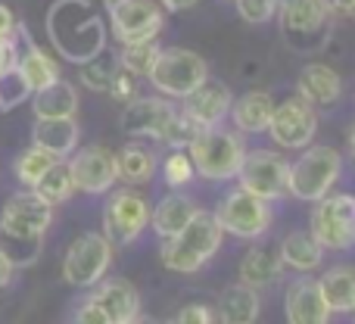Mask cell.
Here are the masks:
<instances>
[{
  "instance_id": "6da1fadb",
  "label": "cell",
  "mask_w": 355,
  "mask_h": 324,
  "mask_svg": "<svg viewBox=\"0 0 355 324\" xmlns=\"http://www.w3.org/2000/svg\"><path fill=\"white\" fill-rule=\"evenodd\" d=\"M47 35L56 53L75 66L106 50V25L87 0H53L47 10Z\"/></svg>"
},
{
  "instance_id": "7a4b0ae2",
  "label": "cell",
  "mask_w": 355,
  "mask_h": 324,
  "mask_svg": "<svg viewBox=\"0 0 355 324\" xmlns=\"http://www.w3.org/2000/svg\"><path fill=\"white\" fill-rule=\"evenodd\" d=\"M50 225H53V206L35 190H19L3 203L0 246L12 259V265H31L41 256V240Z\"/></svg>"
},
{
  "instance_id": "3957f363",
  "label": "cell",
  "mask_w": 355,
  "mask_h": 324,
  "mask_svg": "<svg viewBox=\"0 0 355 324\" xmlns=\"http://www.w3.org/2000/svg\"><path fill=\"white\" fill-rule=\"evenodd\" d=\"M221 240H225V231H221L215 212L196 209L193 219L175 237L162 240V265L178 275H193L221 250Z\"/></svg>"
},
{
  "instance_id": "277c9868",
  "label": "cell",
  "mask_w": 355,
  "mask_h": 324,
  "mask_svg": "<svg viewBox=\"0 0 355 324\" xmlns=\"http://www.w3.org/2000/svg\"><path fill=\"white\" fill-rule=\"evenodd\" d=\"M78 324H135L141 321V293L128 278H100L75 306Z\"/></svg>"
},
{
  "instance_id": "5b68a950",
  "label": "cell",
  "mask_w": 355,
  "mask_h": 324,
  "mask_svg": "<svg viewBox=\"0 0 355 324\" xmlns=\"http://www.w3.org/2000/svg\"><path fill=\"white\" fill-rule=\"evenodd\" d=\"M187 153L200 178H206V181H231L237 175L240 162H243L246 147L240 131H225L215 125V128H202L190 141Z\"/></svg>"
},
{
  "instance_id": "8992f818",
  "label": "cell",
  "mask_w": 355,
  "mask_h": 324,
  "mask_svg": "<svg viewBox=\"0 0 355 324\" xmlns=\"http://www.w3.org/2000/svg\"><path fill=\"white\" fill-rule=\"evenodd\" d=\"M343 160L334 147L324 144H309L302 147V153L290 162V184L287 190L302 203H315L324 194H331L334 184L340 178Z\"/></svg>"
},
{
  "instance_id": "52a82bcc",
  "label": "cell",
  "mask_w": 355,
  "mask_h": 324,
  "mask_svg": "<svg viewBox=\"0 0 355 324\" xmlns=\"http://www.w3.org/2000/svg\"><path fill=\"white\" fill-rule=\"evenodd\" d=\"M147 78L162 97L184 100L209 78V66L200 53H193L187 47H166L159 50Z\"/></svg>"
},
{
  "instance_id": "ba28073f",
  "label": "cell",
  "mask_w": 355,
  "mask_h": 324,
  "mask_svg": "<svg viewBox=\"0 0 355 324\" xmlns=\"http://www.w3.org/2000/svg\"><path fill=\"white\" fill-rule=\"evenodd\" d=\"M281 16V35L300 53L318 50L327 44L331 35V12L324 0H281L277 6Z\"/></svg>"
},
{
  "instance_id": "9c48e42d",
  "label": "cell",
  "mask_w": 355,
  "mask_h": 324,
  "mask_svg": "<svg viewBox=\"0 0 355 324\" xmlns=\"http://www.w3.org/2000/svg\"><path fill=\"white\" fill-rule=\"evenodd\" d=\"M215 219H218L221 231L231 234L237 240H259L268 234L275 212H271L268 200L250 194L243 187H234L221 196L218 209H215Z\"/></svg>"
},
{
  "instance_id": "30bf717a",
  "label": "cell",
  "mask_w": 355,
  "mask_h": 324,
  "mask_svg": "<svg viewBox=\"0 0 355 324\" xmlns=\"http://www.w3.org/2000/svg\"><path fill=\"white\" fill-rule=\"evenodd\" d=\"M309 231L324 250H352L355 246V194H324L315 200Z\"/></svg>"
},
{
  "instance_id": "8fae6325",
  "label": "cell",
  "mask_w": 355,
  "mask_h": 324,
  "mask_svg": "<svg viewBox=\"0 0 355 324\" xmlns=\"http://www.w3.org/2000/svg\"><path fill=\"white\" fill-rule=\"evenodd\" d=\"M112 250L116 246L106 240V234L85 231L69 244L66 256H62V281L75 290H87L106 278L112 265Z\"/></svg>"
},
{
  "instance_id": "7c38bea8",
  "label": "cell",
  "mask_w": 355,
  "mask_h": 324,
  "mask_svg": "<svg viewBox=\"0 0 355 324\" xmlns=\"http://www.w3.org/2000/svg\"><path fill=\"white\" fill-rule=\"evenodd\" d=\"M240 187L250 194L262 196V200L275 203L281 196H287L290 184V162L284 160L277 150H246L243 162H240L237 175Z\"/></svg>"
},
{
  "instance_id": "4fadbf2b",
  "label": "cell",
  "mask_w": 355,
  "mask_h": 324,
  "mask_svg": "<svg viewBox=\"0 0 355 324\" xmlns=\"http://www.w3.org/2000/svg\"><path fill=\"white\" fill-rule=\"evenodd\" d=\"M150 225V203L144 194L122 187L106 200L103 206V234L112 246H128L147 231Z\"/></svg>"
},
{
  "instance_id": "5bb4252c",
  "label": "cell",
  "mask_w": 355,
  "mask_h": 324,
  "mask_svg": "<svg viewBox=\"0 0 355 324\" xmlns=\"http://www.w3.org/2000/svg\"><path fill=\"white\" fill-rule=\"evenodd\" d=\"M265 131L281 150H302L312 144L315 131H318V112L306 97L296 94V97H287L284 103H275Z\"/></svg>"
},
{
  "instance_id": "9a60e30c",
  "label": "cell",
  "mask_w": 355,
  "mask_h": 324,
  "mask_svg": "<svg viewBox=\"0 0 355 324\" xmlns=\"http://www.w3.org/2000/svg\"><path fill=\"white\" fill-rule=\"evenodd\" d=\"M110 12L112 35L119 44H135V41H150L162 31V3L156 0H110L106 3Z\"/></svg>"
},
{
  "instance_id": "2e32d148",
  "label": "cell",
  "mask_w": 355,
  "mask_h": 324,
  "mask_svg": "<svg viewBox=\"0 0 355 324\" xmlns=\"http://www.w3.org/2000/svg\"><path fill=\"white\" fill-rule=\"evenodd\" d=\"M69 175L75 181V190H85V194H106L112 190V184L119 181V165H116V153L110 147H75L69 153Z\"/></svg>"
},
{
  "instance_id": "e0dca14e",
  "label": "cell",
  "mask_w": 355,
  "mask_h": 324,
  "mask_svg": "<svg viewBox=\"0 0 355 324\" xmlns=\"http://www.w3.org/2000/svg\"><path fill=\"white\" fill-rule=\"evenodd\" d=\"M178 116V106L168 97H135L125 103L122 112V131L128 137H153V141H166L168 128H172Z\"/></svg>"
},
{
  "instance_id": "ac0fdd59",
  "label": "cell",
  "mask_w": 355,
  "mask_h": 324,
  "mask_svg": "<svg viewBox=\"0 0 355 324\" xmlns=\"http://www.w3.org/2000/svg\"><path fill=\"white\" fill-rule=\"evenodd\" d=\"M284 315L293 324H324L331 321V306H327L324 293H321V284L315 278H296L287 287L284 296Z\"/></svg>"
},
{
  "instance_id": "d6986e66",
  "label": "cell",
  "mask_w": 355,
  "mask_h": 324,
  "mask_svg": "<svg viewBox=\"0 0 355 324\" xmlns=\"http://www.w3.org/2000/svg\"><path fill=\"white\" fill-rule=\"evenodd\" d=\"M234 97H231V87L225 81H202L193 94L184 97V106L181 110L193 119L200 128H215L227 119V110H231Z\"/></svg>"
},
{
  "instance_id": "ffe728a7",
  "label": "cell",
  "mask_w": 355,
  "mask_h": 324,
  "mask_svg": "<svg viewBox=\"0 0 355 324\" xmlns=\"http://www.w3.org/2000/svg\"><path fill=\"white\" fill-rule=\"evenodd\" d=\"M296 94L306 97L312 106H331L343 94V81L324 62H309L300 72V78H296Z\"/></svg>"
},
{
  "instance_id": "44dd1931",
  "label": "cell",
  "mask_w": 355,
  "mask_h": 324,
  "mask_svg": "<svg viewBox=\"0 0 355 324\" xmlns=\"http://www.w3.org/2000/svg\"><path fill=\"white\" fill-rule=\"evenodd\" d=\"M31 144H37V147H44L47 153L66 160V156L78 147V122H75V116L35 119V128H31Z\"/></svg>"
},
{
  "instance_id": "7402d4cb",
  "label": "cell",
  "mask_w": 355,
  "mask_h": 324,
  "mask_svg": "<svg viewBox=\"0 0 355 324\" xmlns=\"http://www.w3.org/2000/svg\"><path fill=\"white\" fill-rule=\"evenodd\" d=\"M271 110H275V97H271L268 91H250L240 100H234L227 116H231L234 128H237L240 135H262V131L268 128Z\"/></svg>"
},
{
  "instance_id": "603a6c76",
  "label": "cell",
  "mask_w": 355,
  "mask_h": 324,
  "mask_svg": "<svg viewBox=\"0 0 355 324\" xmlns=\"http://www.w3.org/2000/svg\"><path fill=\"white\" fill-rule=\"evenodd\" d=\"M259 290L246 287L243 281L231 284L218 293V302H215V321H225V324H252L259 318Z\"/></svg>"
},
{
  "instance_id": "cb8c5ba5",
  "label": "cell",
  "mask_w": 355,
  "mask_h": 324,
  "mask_svg": "<svg viewBox=\"0 0 355 324\" xmlns=\"http://www.w3.org/2000/svg\"><path fill=\"white\" fill-rule=\"evenodd\" d=\"M277 259H281V265H287V268L300 271V275H309V271H315L324 262V246L312 237V231H290L287 237L281 240Z\"/></svg>"
},
{
  "instance_id": "d4e9b609",
  "label": "cell",
  "mask_w": 355,
  "mask_h": 324,
  "mask_svg": "<svg viewBox=\"0 0 355 324\" xmlns=\"http://www.w3.org/2000/svg\"><path fill=\"white\" fill-rule=\"evenodd\" d=\"M193 212H196L193 200L184 196L181 190H172V194H166L156 206H150V225L166 240V237H175V234L193 219Z\"/></svg>"
},
{
  "instance_id": "484cf974",
  "label": "cell",
  "mask_w": 355,
  "mask_h": 324,
  "mask_svg": "<svg viewBox=\"0 0 355 324\" xmlns=\"http://www.w3.org/2000/svg\"><path fill=\"white\" fill-rule=\"evenodd\" d=\"M16 69L25 78V85H28L31 94L41 91V87H47V85H53L56 78H62L60 62H56L44 47H37L35 41H28V35H25V53H19Z\"/></svg>"
},
{
  "instance_id": "4316f807",
  "label": "cell",
  "mask_w": 355,
  "mask_h": 324,
  "mask_svg": "<svg viewBox=\"0 0 355 324\" xmlns=\"http://www.w3.org/2000/svg\"><path fill=\"white\" fill-rule=\"evenodd\" d=\"M31 110H35V119L75 116V112H78V91H75L69 81L56 78L53 85L31 94Z\"/></svg>"
},
{
  "instance_id": "83f0119b",
  "label": "cell",
  "mask_w": 355,
  "mask_h": 324,
  "mask_svg": "<svg viewBox=\"0 0 355 324\" xmlns=\"http://www.w3.org/2000/svg\"><path fill=\"white\" fill-rule=\"evenodd\" d=\"M281 268H284L281 259L271 250H265V246H250V250L243 253V259H240V281L252 290H265L281 278Z\"/></svg>"
},
{
  "instance_id": "f1b7e54d",
  "label": "cell",
  "mask_w": 355,
  "mask_h": 324,
  "mask_svg": "<svg viewBox=\"0 0 355 324\" xmlns=\"http://www.w3.org/2000/svg\"><path fill=\"white\" fill-rule=\"evenodd\" d=\"M116 165H119V178L125 184H147V181H153L159 160L144 144H125L116 153Z\"/></svg>"
},
{
  "instance_id": "f546056e",
  "label": "cell",
  "mask_w": 355,
  "mask_h": 324,
  "mask_svg": "<svg viewBox=\"0 0 355 324\" xmlns=\"http://www.w3.org/2000/svg\"><path fill=\"white\" fill-rule=\"evenodd\" d=\"M318 284L331 312H352L355 309V268H349V265L327 268Z\"/></svg>"
},
{
  "instance_id": "4dcf8cb0",
  "label": "cell",
  "mask_w": 355,
  "mask_h": 324,
  "mask_svg": "<svg viewBox=\"0 0 355 324\" xmlns=\"http://www.w3.org/2000/svg\"><path fill=\"white\" fill-rule=\"evenodd\" d=\"M31 190H35L41 200H47L53 209L62 206V203H69L75 194V181H72V175H69V165L62 160H56L41 178H37Z\"/></svg>"
},
{
  "instance_id": "1f68e13d",
  "label": "cell",
  "mask_w": 355,
  "mask_h": 324,
  "mask_svg": "<svg viewBox=\"0 0 355 324\" xmlns=\"http://www.w3.org/2000/svg\"><path fill=\"white\" fill-rule=\"evenodd\" d=\"M159 44L156 37L150 41H135V44H122V53H119V66H125L128 72H135L137 78H147L150 69H153L156 56H159Z\"/></svg>"
},
{
  "instance_id": "d6a6232c",
  "label": "cell",
  "mask_w": 355,
  "mask_h": 324,
  "mask_svg": "<svg viewBox=\"0 0 355 324\" xmlns=\"http://www.w3.org/2000/svg\"><path fill=\"white\" fill-rule=\"evenodd\" d=\"M60 156H53V153H47L44 147H37V144H31L28 150H22L19 153V160H16V178L25 184V187H35V181L44 175V171L50 169Z\"/></svg>"
},
{
  "instance_id": "836d02e7",
  "label": "cell",
  "mask_w": 355,
  "mask_h": 324,
  "mask_svg": "<svg viewBox=\"0 0 355 324\" xmlns=\"http://www.w3.org/2000/svg\"><path fill=\"white\" fill-rule=\"evenodd\" d=\"M196 169L193 162H190V153L181 147H172V153H168V160L162 162V178H166L168 187H187L190 181H193Z\"/></svg>"
},
{
  "instance_id": "e575fe53",
  "label": "cell",
  "mask_w": 355,
  "mask_h": 324,
  "mask_svg": "<svg viewBox=\"0 0 355 324\" xmlns=\"http://www.w3.org/2000/svg\"><path fill=\"white\" fill-rule=\"evenodd\" d=\"M28 97H31V91H28V85H25V78L19 75V69H10V72L0 75V112L16 110V106L25 103Z\"/></svg>"
},
{
  "instance_id": "d590c367",
  "label": "cell",
  "mask_w": 355,
  "mask_h": 324,
  "mask_svg": "<svg viewBox=\"0 0 355 324\" xmlns=\"http://www.w3.org/2000/svg\"><path fill=\"white\" fill-rule=\"evenodd\" d=\"M112 69H116V66H112L110 60H103V53H100V56H94V60H87V62H81V66H78V81L85 87H91V91L103 94L106 87H110Z\"/></svg>"
},
{
  "instance_id": "8d00e7d4",
  "label": "cell",
  "mask_w": 355,
  "mask_h": 324,
  "mask_svg": "<svg viewBox=\"0 0 355 324\" xmlns=\"http://www.w3.org/2000/svg\"><path fill=\"white\" fill-rule=\"evenodd\" d=\"M137 87H141V78H137L135 72H128L125 66H116L106 94H112V100H119V103H131V100L137 97Z\"/></svg>"
},
{
  "instance_id": "74e56055",
  "label": "cell",
  "mask_w": 355,
  "mask_h": 324,
  "mask_svg": "<svg viewBox=\"0 0 355 324\" xmlns=\"http://www.w3.org/2000/svg\"><path fill=\"white\" fill-rule=\"evenodd\" d=\"M277 6H281V0H237L240 19L250 25L271 22V19L277 16Z\"/></svg>"
},
{
  "instance_id": "f35d334b",
  "label": "cell",
  "mask_w": 355,
  "mask_h": 324,
  "mask_svg": "<svg viewBox=\"0 0 355 324\" xmlns=\"http://www.w3.org/2000/svg\"><path fill=\"white\" fill-rule=\"evenodd\" d=\"M178 324H212L215 321V309L206 306V302H190V306H181L175 315Z\"/></svg>"
},
{
  "instance_id": "ab89813d",
  "label": "cell",
  "mask_w": 355,
  "mask_h": 324,
  "mask_svg": "<svg viewBox=\"0 0 355 324\" xmlns=\"http://www.w3.org/2000/svg\"><path fill=\"white\" fill-rule=\"evenodd\" d=\"M16 60H19V47H16V35L12 37H0V75L16 69Z\"/></svg>"
},
{
  "instance_id": "60d3db41",
  "label": "cell",
  "mask_w": 355,
  "mask_h": 324,
  "mask_svg": "<svg viewBox=\"0 0 355 324\" xmlns=\"http://www.w3.org/2000/svg\"><path fill=\"white\" fill-rule=\"evenodd\" d=\"M12 35H19V22L10 6L0 3V37H12Z\"/></svg>"
},
{
  "instance_id": "b9f144b4",
  "label": "cell",
  "mask_w": 355,
  "mask_h": 324,
  "mask_svg": "<svg viewBox=\"0 0 355 324\" xmlns=\"http://www.w3.org/2000/svg\"><path fill=\"white\" fill-rule=\"evenodd\" d=\"M331 16H355V0H324Z\"/></svg>"
},
{
  "instance_id": "7bdbcfd3",
  "label": "cell",
  "mask_w": 355,
  "mask_h": 324,
  "mask_svg": "<svg viewBox=\"0 0 355 324\" xmlns=\"http://www.w3.org/2000/svg\"><path fill=\"white\" fill-rule=\"evenodd\" d=\"M12 271H16V265H12V259L3 253V246H0V290L6 287V284L12 281Z\"/></svg>"
},
{
  "instance_id": "ee69618b",
  "label": "cell",
  "mask_w": 355,
  "mask_h": 324,
  "mask_svg": "<svg viewBox=\"0 0 355 324\" xmlns=\"http://www.w3.org/2000/svg\"><path fill=\"white\" fill-rule=\"evenodd\" d=\"M162 6H166L168 12H184V10H190V6H196L200 0H159Z\"/></svg>"
},
{
  "instance_id": "f6af8a7d",
  "label": "cell",
  "mask_w": 355,
  "mask_h": 324,
  "mask_svg": "<svg viewBox=\"0 0 355 324\" xmlns=\"http://www.w3.org/2000/svg\"><path fill=\"white\" fill-rule=\"evenodd\" d=\"M349 150H352V160H355V125H352V131H349Z\"/></svg>"
},
{
  "instance_id": "bcb514c9",
  "label": "cell",
  "mask_w": 355,
  "mask_h": 324,
  "mask_svg": "<svg viewBox=\"0 0 355 324\" xmlns=\"http://www.w3.org/2000/svg\"><path fill=\"white\" fill-rule=\"evenodd\" d=\"M352 318H355V309H352Z\"/></svg>"
},
{
  "instance_id": "7dc6e473",
  "label": "cell",
  "mask_w": 355,
  "mask_h": 324,
  "mask_svg": "<svg viewBox=\"0 0 355 324\" xmlns=\"http://www.w3.org/2000/svg\"><path fill=\"white\" fill-rule=\"evenodd\" d=\"M103 3H110V0H103Z\"/></svg>"
}]
</instances>
